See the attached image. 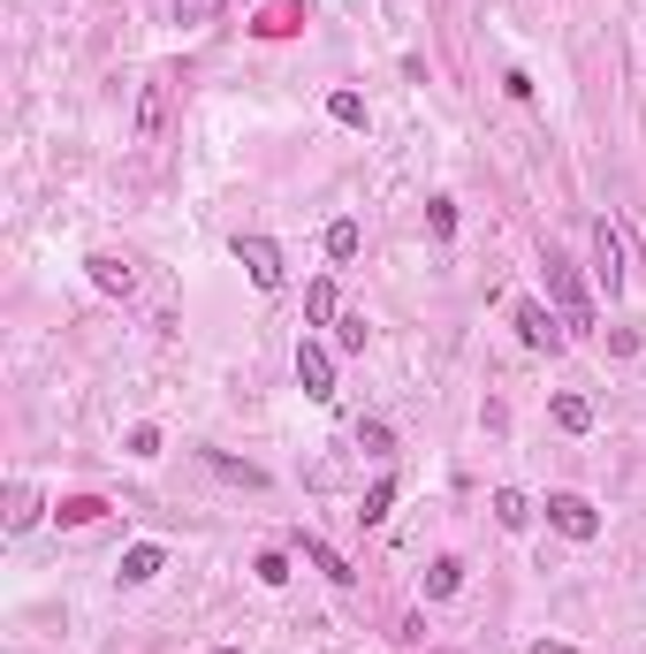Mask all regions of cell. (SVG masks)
Returning <instances> with one entry per match:
<instances>
[{"label":"cell","instance_id":"cell-1","mask_svg":"<svg viewBox=\"0 0 646 654\" xmlns=\"http://www.w3.org/2000/svg\"><path fill=\"white\" fill-rule=\"evenodd\" d=\"M548 297L562 305V328H594V305H586V290H578V266L548 252Z\"/></svg>","mask_w":646,"mask_h":654},{"label":"cell","instance_id":"cell-2","mask_svg":"<svg viewBox=\"0 0 646 654\" xmlns=\"http://www.w3.org/2000/svg\"><path fill=\"white\" fill-rule=\"evenodd\" d=\"M236 266L252 274L258 290H282V274H290V266H282V244H274V236H236Z\"/></svg>","mask_w":646,"mask_h":654},{"label":"cell","instance_id":"cell-3","mask_svg":"<svg viewBox=\"0 0 646 654\" xmlns=\"http://www.w3.org/2000/svg\"><path fill=\"white\" fill-rule=\"evenodd\" d=\"M548 525H556L562 540H594L601 533V510L586 495H548Z\"/></svg>","mask_w":646,"mask_h":654},{"label":"cell","instance_id":"cell-4","mask_svg":"<svg viewBox=\"0 0 646 654\" xmlns=\"http://www.w3.org/2000/svg\"><path fill=\"white\" fill-rule=\"evenodd\" d=\"M297 389L312 396V403H335V358L320 343H297Z\"/></svg>","mask_w":646,"mask_h":654},{"label":"cell","instance_id":"cell-5","mask_svg":"<svg viewBox=\"0 0 646 654\" xmlns=\"http://www.w3.org/2000/svg\"><path fill=\"white\" fill-rule=\"evenodd\" d=\"M594 282H601L608 297L624 290V236H616L608 221H594Z\"/></svg>","mask_w":646,"mask_h":654},{"label":"cell","instance_id":"cell-6","mask_svg":"<svg viewBox=\"0 0 646 654\" xmlns=\"http://www.w3.org/2000/svg\"><path fill=\"white\" fill-rule=\"evenodd\" d=\"M517 343H525V350H556L562 343V328L548 320V305H532V297L517 305Z\"/></svg>","mask_w":646,"mask_h":654},{"label":"cell","instance_id":"cell-7","mask_svg":"<svg viewBox=\"0 0 646 654\" xmlns=\"http://www.w3.org/2000/svg\"><path fill=\"white\" fill-rule=\"evenodd\" d=\"M91 282H99V290H107V297H129V290H137V266L129 260H115V252H91Z\"/></svg>","mask_w":646,"mask_h":654},{"label":"cell","instance_id":"cell-8","mask_svg":"<svg viewBox=\"0 0 646 654\" xmlns=\"http://www.w3.org/2000/svg\"><path fill=\"white\" fill-rule=\"evenodd\" d=\"M160 123H168V77H153V85L137 91V137L153 145V137H160Z\"/></svg>","mask_w":646,"mask_h":654},{"label":"cell","instance_id":"cell-9","mask_svg":"<svg viewBox=\"0 0 646 654\" xmlns=\"http://www.w3.org/2000/svg\"><path fill=\"white\" fill-rule=\"evenodd\" d=\"M556 427H562V435H586V427H594V396L562 389V396H556Z\"/></svg>","mask_w":646,"mask_h":654},{"label":"cell","instance_id":"cell-10","mask_svg":"<svg viewBox=\"0 0 646 654\" xmlns=\"http://www.w3.org/2000/svg\"><path fill=\"white\" fill-rule=\"evenodd\" d=\"M39 510H46L39 487H23V480L8 487V533H31V525H39Z\"/></svg>","mask_w":646,"mask_h":654},{"label":"cell","instance_id":"cell-11","mask_svg":"<svg viewBox=\"0 0 646 654\" xmlns=\"http://www.w3.org/2000/svg\"><path fill=\"white\" fill-rule=\"evenodd\" d=\"M304 564L320 570V578H335V586H350V578H358V570H350L343 556H335V548H327V540H312V533H304Z\"/></svg>","mask_w":646,"mask_h":654},{"label":"cell","instance_id":"cell-12","mask_svg":"<svg viewBox=\"0 0 646 654\" xmlns=\"http://www.w3.org/2000/svg\"><path fill=\"white\" fill-rule=\"evenodd\" d=\"M252 31H258V39H290V31H304V8H290V0H274V8L258 16Z\"/></svg>","mask_w":646,"mask_h":654},{"label":"cell","instance_id":"cell-13","mask_svg":"<svg viewBox=\"0 0 646 654\" xmlns=\"http://www.w3.org/2000/svg\"><path fill=\"white\" fill-rule=\"evenodd\" d=\"M304 320H312V328H335V320H343V312H335V282H327V274L304 290Z\"/></svg>","mask_w":646,"mask_h":654},{"label":"cell","instance_id":"cell-14","mask_svg":"<svg viewBox=\"0 0 646 654\" xmlns=\"http://www.w3.org/2000/svg\"><path fill=\"white\" fill-rule=\"evenodd\" d=\"M53 518H61V525H91V518H107V502H99V495H61Z\"/></svg>","mask_w":646,"mask_h":654},{"label":"cell","instance_id":"cell-15","mask_svg":"<svg viewBox=\"0 0 646 654\" xmlns=\"http://www.w3.org/2000/svg\"><path fill=\"white\" fill-rule=\"evenodd\" d=\"M153 570H160V548H153V540H137V548L123 556V586H145Z\"/></svg>","mask_w":646,"mask_h":654},{"label":"cell","instance_id":"cell-16","mask_svg":"<svg viewBox=\"0 0 646 654\" xmlns=\"http://www.w3.org/2000/svg\"><path fill=\"white\" fill-rule=\"evenodd\" d=\"M457 586H464V564H457V556H441V564H427V594H433V602H449Z\"/></svg>","mask_w":646,"mask_h":654},{"label":"cell","instance_id":"cell-17","mask_svg":"<svg viewBox=\"0 0 646 654\" xmlns=\"http://www.w3.org/2000/svg\"><path fill=\"white\" fill-rule=\"evenodd\" d=\"M495 525H510V533H525V525H532V502H525L517 487H502V495H495Z\"/></svg>","mask_w":646,"mask_h":654},{"label":"cell","instance_id":"cell-18","mask_svg":"<svg viewBox=\"0 0 646 654\" xmlns=\"http://www.w3.org/2000/svg\"><path fill=\"white\" fill-rule=\"evenodd\" d=\"M358 244H365L358 221H327V260H358Z\"/></svg>","mask_w":646,"mask_h":654},{"label":"cell","instance_id":"cell-19","mask_svg":"<svg viewBox=\"0 0 646 654\" xmlns=\"http://www.w3.org/2000/svg\"><path fill=\"white\" fill-rule=\"evenodd\" d=\"M388 510H395V480H373V487H365V510H358V525H381Z\"/></svg>","mask_w":646,"mask_h":654},{"label":"cell","instance_id":"cell-20","mask_svg":"<svg viewBox=\"0 0 646 654\" xmlns=\"http://www.w3.org/2000/svg\"><path fill=\"white\" fill-rule=\"evenodd\" d=\"M206 465H214L221 480H236V487H266V472H258V465H236V457H206Z\"/></svg>","mask_w":646,"mask_h":654},{"label":"cell","instance_id":"cell-21","mask_svg":"<svg viewBox=\"0 0 646 654\" xmlns=\"http://www.w3.org/2000/svg\"><path fill=\"white\" fill-rule=\"evenodd\" d=\"M335 350H350V358L365 350V312H350V320H335Z\"/></svg>","mask_w":646,"mask_h":654},{"label":"cell","instance_id":"cell-22","mask_svg":"<svg viewBox=\"0 0 646 654\" xmlns=\"http://www.w3.org/2000/svg\"><path fill=\"white\" fill-rule=\"evenodd\" d=\"M358 449H365V457H388V449H395V435H388L381 419H365V427H358Z\"/></svg>","mask_w":646,"mask_h":654},{"label":"cell","instance_id":"cell-23","mask_svg":"<svg viewBox=\"0 0 646 654\" xmlns=\"http://www.w3.org/2000/svg\"><path fill=\"white\" fill-rule=\"evenodd\" d=\"M327 115H335V123H350V130H358V123H365V99H358V91H335V99H327Z\"/></svg>","mask_w":646,"mask_h":654},{"label":"cell","instance_id":"cell-24","mask_svg":"<svg viewBox=\"0 0 646 654\" xmlns=\"http://www.w3.org/2000/svg\"><path fill=\"white\" fill-rule=\"evenodd\" d=\"M258 578H266V586H282V578H290V556H282V548H266V556H258Z\"/></svg>","mask_w":646,"mask_h":654},{"label":"cell","instance_id":"cell-25","mask_svg":"<svg viewBox=\"0 0 646 654\" xmlns=\"http://www.w3.org/2000/svg\"><path fill=\"white\" fill-rule=\"evenodd\" d=\"M427 228H433V236H457V206H449V198H433V206H427Z\"/></svg>","mask_w":646,"mask_h":654},{"label":"cell","instance_id":"cell-26","mask_svg":"<svg viewBox=\"0 0 646 654\" xmlns=\"http://www.w3.org/2000/svg\"><path fill=\"white\" fill-rule=\"evenodd\" d=\"M129 457H160V427H129Z\"/></svg>","mask_w":646,"mask_h":654},{"label":"cell","instance_id":"cell-27","mask_svg":"<svg viewBox=\"0 0 646 654\" xmlns=\"http://www.w3.org/2000/svg\"><path fill=\"white\" fill-rule=\"evenodd\" d=\"M214 8H221V0H175V16H183V23H214Z\"/></svg>","mask_w":646,"mask_h":654},{"label":"cell","instance_id":"cell-28","mask_svg":"<svg viewBox=\"0 0 646 654\" xmlns=\"http://www.w3.org/2000/svg\"><path fill=\"white\" fill-rule=\"evenodd\" d=\"M532 654H570V647H562V640H540V647H532Z\"/></svg>","mask_w":646,"mask_h":654},{"label":"cell","instance_id":"cell-29","mask_svg":"<svg viewBox=\"0 0 646 654\" xmlns=\"http://www.w3.org/2000/svg\"><path fill=\"white\" fill-rule=\"evenodd\" d=\"M214 654H244V647H214Z\"/></svg>","mask_w":646,"mask_h":654}]
</instances>
